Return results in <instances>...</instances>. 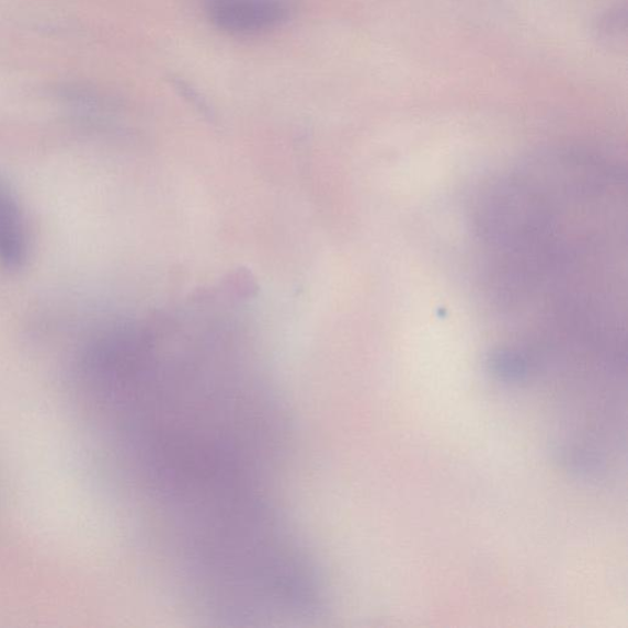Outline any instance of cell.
Returning <instances> with one entry per match:
<instances>
[{
  "label": "cell",
  "instance_id": "obj_1",
  "mask_svg": "<svg viewBox=\"0 0 628 628\" xmlns=\"http://www.w3.org/2000/svg\"><path fill=\"white\" fill-rule=\"evenodd\" d=\"M215 27L232 36H259L283 26L292 9L286 0H207Z\"/></svg>",
  "mask_w": 628,
  "mask_h": 628
},
{
  "label": "cell",
  "instance_id": "obj_2",
  "mask_svg": "<svg viewBox=\"0 0 628 628\" xmlns=\"http://www.w3.org/2000/svg\"><path fill=\"white\" fill-rule=\"evenodd\" d=\"M25 216L13 193L0 184V266L16 272L28 260Z\"/></svg>",
  "mask_w": 628,
  "mask_h": 628
}]
</instances>
